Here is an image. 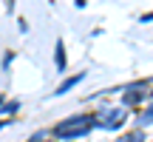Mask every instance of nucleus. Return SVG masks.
Instances as JSON below:
<instances>
[{"instance_id":"f257e3e1","label":"nucleus","mask_w":153,"mask_h":142,"mask_svg":"<svg viewBox=\"0 0 153 142\" xmlns=\"http://www.w3.org/2000/svg\"><path fill=\"white\" fill-rule=\"evenodd\" d=\"M97 125V120H94V117H71V120H62L60 125L54 128V134L60 139H76V137H85L88 131H91V128Z\"/></svg>"},{"instance_id":"f03ea898","label":"nucleus","mask_w":153,"mask_h":142,"mask_svg":"<svg viewBox=\"0 0 153 142\" xmlns=\"http://www.w3.org/2000/svg\"><path fill=\"white\" fill-rule=\"evenodd\" d=\"M54 63L60 71H65V49H62V43H57V54H54Z\"/></svg>"},{"instance_id":"7ed1b4c3","label":"nucleus","mask_w":153,"mask_h":142,"mask_svg":"<svg viewBox=\"0 0 153 142\" xmlns=\"http://www.w3.org/2000/svg\"><path fill=\"white\" fill-rule=\"evenodd\" d=\"M82 77H85V74H76V77H71V80H65V82H62V85H60V88H57V94H65V91H68V88H74V85H76V82H79V80H82Z\"/></svg>"},{"instance_id":"20e7f679","label":"nucleus","mask_w":153,"mask_h":142,"mask_svg":"<svg viewBox=\"0 0 153 142\" xmlns=\"http://www.w3.org/2000/svg\"><path fill=\"white\" fill-rule=\"evenodd\" d=\"M142 97H145V94H136V91H133V88H131V91H128L125 97H122V102H125V105H133V102H139V99H142Z\"/></svg>"},{"instance_id":"39448f33","label":"nucleus","mask_w":153,"mask_h":142,"mask_svg":"<svg viewBox=\"0 0 153 142\" xmlns=\"http://www.w3.org/2000/svg\"><path fill=\"white\" fill-rule=\"evenodd\" d=\"M148 122H153V108H150V111H145V114L139 117V125H148Z\"/></svg>"},{"instance_id":"423d86ee","label":"nucleus","mask_w":153,"mask_h":142,"mask_svg":"<svg viewBox=\"0 0 153 142\" xmlns=\"http://www.w3.org/2000/svg\"><path fill=\"white\" fill-rule=\"evenodd\" d=\"M119 142H142V134H139V131L136 134H128V137H122Z\"/></svg>"},{"instance_id":"0eeeda50","label":"nucleus","mask_w":153,"mask_h":142,"mask_svg":"<svg viewBox=\"0 0 153 142\" xmlns=\"http://www.w3.org/2000/svg\"><path fill=\"white\" fill-rule=\"evenodd\" d=\"M0 105H3V97H0Z\"/></svg>"}]
</instances>
